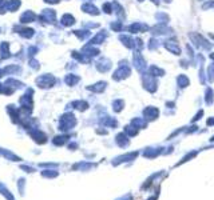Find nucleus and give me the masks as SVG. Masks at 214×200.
Returning <instances> with one entry per match:
<instances>
[{
    "label": "nucleus",
    "instance_id": "1",
    "mask_svg": "<svg viewBox=\"0 0 214 200\" xmlns=\"http://www.w3.org/2000/svg\"><path fill=\"white\" fill-rule=\"evenodd\" d=\"M0 195H1L6 200H16L15 199V196H14V194H12V192L7 188L6 184L1 183V181H0Z\"/></svg>",
    "mask_w": 214,
    "mask_h": 200
},
{
    "label": "nucleus",
    "instance_id": "2",
    "mask_svg": "<svg viewBox=\"0 0 214 200\" xmlns=\"http://www.w3.org/2000/svg\"><path fill=\"white\" fill-rule=\"evenodd\" d=\"M0 155L4 156L7 160H11V161H22V158H19L17 155H15V153L9 152V151L4 150V148H0Z\"/></svg>",
    "mask_w": 214,
    "mask_h": 200
},
{
    "label": "nucleus",
    "instance_id": "3",
    "mask_svg": "<svg viewBox=\"0 0 214 200\" xmlns=\"http://www.w3.org/2000/svg\"><path fill=\"white\" fill-rule=\"evenodd\" d=\"M40 175H42V178H46V179H54L59 175V172L56 170H44V171H40Z\"/></svg>",
    "mask_w": 214,
    "mask_h": 200
},
{
    "label": "nucleus",
    "instance_id": "4",
    "mask_svg": "<svg viewBox=\"0 0 214 200\" xmlns=\"http://www.w3.org/2000/svg\"><path fill=\"white\" fill-rule=\"evenodd\" d=\"M25 183H27V180L24 178L17 179V191H19L20 196H24L25 195Z\"/></svg>",
    "mask_w": 214,
    "mask_h": 200
},
{
    "label": "nucleus",
    "instance_id": "5",
    "mask_svg": "<svg viewBox=\"0 0 214 200\" xmlns=\"http://www.w3.org/2000/svg\"><path fill=\"white\" fill-rule=\"evenodd\" d=\"M19 168L22 171H24V172H27V173H33L35 172V168H33V167H30V165H24V164H20L19 165Z\"/></svg>",
    "mask_w": 214,
    "mask_h": 200
},
{
    "label": "nucleus",
    "instance_id": "6",
    "mask_svg": "<svg viewBox=\"0 0 214 200\" xmlns=\"http://www.w3.org/2000/svg\"><path fill=\"white\" fill-rule=\"evenodd\" d=\"M39 167H42V168H43V167H47V168H48V167H58V164H51V163H40V164H39Z\"/></svg>",
    "mask_w": 214,
    "mask_h": 200
}]
</instances>
